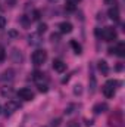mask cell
I'll use <instances>...</instances> for the list:
<instances>
[{"label": "cell", "instance_id": "1", "mask_svg": "<svg viewBox=\"0 0 125 127\" xmlns=\"http://www.w3.org/2000/svg\"><path fill=\"white\" fill-rule=\"evenodd\" d=\"M118 84H119V83H118L116 80H107L106 84L103 86V95L106 96V97H113L115 89H116Z\"/></svg>", "mask_w": 125, "mask_h": 127}, {"label": "cell", "instance_id": "2", "mask_svg": "<svg viewBox=\"0 0 125 127\" xmlns=\"http://www.w3.org/2000/svg\"><path fill=\"white\" fill-rule=\"evenodd\" d=\"M46 59H47V53H46V50L38 49V50H35V52L32 53V64L37 65V66L43 65V64L46 62Z\"/></svg>", "mask_w": 125, "mask_h": 127}, {"label": "cell", "instance_id": "3", "mask_svg": "<svg viewBox=\"0 0 125 127\" xmlns=\"http://www.w3.org/2000/svg\"><path fill=\"white\" fill-rule=\"evenodd\" d=\"M100 35L103 37V40H106V41H112V40L116 38V31H115L113 27H106V28H103V31L100 32Z\"/></svg>", "mask_w": 125, "mask_h": 127}, {"label": "cell", "instance_id": "4", "mask_svg": "<svg viewBox=\"0 0 125 127\" xmlns=\"http://www.w3.org/2000/svg\"><path fill=\"white\" fill-rule=\"evenodd\" d=\"M18 109H19V103L16 100H7L6 105H4V114H6V117L15 114Z\"/></svg>", "mask_w": 125, "mask_h": 127}, {"label": "cell", "instance_id": "5", "mask_svg": "<svg viewBox=\"0 0 125 127\" xmlns=\"http://www.w3.org/2000/svg\"><path fill=\"white\" fill-rule=\"evenodd\" d=\"M16 95H18L19 99H22V100H32V99H34V93L31 92V89H28V87L19 89Z\"/></svg>", "mask_w": 125, "mask_h": 127}, {"label": "cell", "instance_id": "6", "mask_svg": "<svg viewBox=\"0 0 125 127\" xmlns=\"http://www.w3.org/2000/svg\"><path fill=\"white\" fill-rule=\"evenodd\" d=\"M109 126L110 127H122V114L115 112L113 117L109 118Z\"/></svg>", "mask_w": 125, "mask_h": 127}, {"label": "cell", "instance_id": "7", "mask_svg": "<svg viewBox=\"0 0 125 127\" xmlns=\"http://www.w3.org/2000/svg\"><path fill=\"white\" fill-rule=\"evenodd\" d=\"M28 41H30L31 46H38V44H41V41H43L41 34H40V32H32V34H30V35H28Z\"/></svg>", "mask_w": 125, "mask_h": 127}, {"label": "cell", "instance_id": "8", "mask_svg": "<svg viewBox=\"0 0 125 127\" xmlns=\"http://www.w3.org/2000/svg\"><path fill=\"white\" fill-rule=\"evenodd\" d=\"M109 53H116V55L121 56V58L125 56V43L124 41H119L115 49H109Z\"/></svg>", "mask_w": 125, "mask_h": 127}, {"label": "cell", "instance_id": "9", "mask_svg": "<svg viewBox=\"0 0 125 127\" xmlns=\"http://www.w3.org/2000/svg\"><path fill=\"white\" fill-rule=\"evenodd\" d=\"M10 59H12L15 64H22L24 56H22L21 50H18V49H12V52H10Z\"/></svg>", "mask_w": 125, "mask_h": 127}, {"label": "cell", "instance_id": "10", "mask_svg": "<svg viewBox=\"0 0 125 127\" xmlns=\"http://www.w3.org/2000/svg\"><path fill=\"white\" fill-rule=\"evenodd\" d=\"M107 103L106 102H99V103H96L93 106V112L94 114H103V112H106L107 111Z\"/></svg>", "mask_w": 125, "mask_h": 127}, {"label": "cell", "instance_id": "11", "mask_svg": "<svg viewBox=\"0 0 125 127\" xmlns=\"http://www.w3.org/2000/svg\"><path fill=\"white\" fill-rule=\"evenodd\" d=\"M107 15H109V18H110L112 21H115V22L119 21V9H118L116 6H112V7L107 10Z\"/></svg>", "mask_w": 125, "mask_h": 127}, {"label": "cell", "instance_id": "12", "mask_svg": "<svg viewBox=\"0 0 125 127\" xmlns=\"http://www.w3.org/2000/svg\"><path fill=\"white\" fill-rule=\"evenodd\" d=\"M53 69L58 72H63L66 69V64L63 62L62 59H55L53 61Z\"/></svg>", "mask_w": 125, "mask_h": 127}, {"label": "cell", "instance_id": "13", "mask_svg": "<svg viewBox=\"0 0 125 127\" xmlns=\"http://www.w3.org/2000/svg\"><path fill=\"white\" fill-rule=\"evenodd\" d=\"M72 28H74V27H72L71 22H66V21H65V22H61V24H59V31L62 32V34H69V32L72 31Z\"/></svg>", "mask_w": 125, "mask_h": 127}, {"label": "cell", "instance_id": "14", "mask_svg": "<svg viewBox=\"0 0 125 127\" xmlns=\"http://www.w3.org/2000/svg\"><path fill=\"white\" fill-rule=\"evenodd\" d=\"M32 80L37 83V84H43V81H46V77L41 71H34L32 74Z\"/></svg>", "mask_w": 125, "mask_h": 127}, {"label": "cell", "instance_id": "15", "mask_svg": "<svg viewBox=\"0 0 125 127\" xmlns=\"http://www.w3.org/2000/svg\"><path fill=\"white\" fill-rule=\"evenodd\" d=\"M1 78H3L4 81H12V80L15 78V71H13V69H6Z\"/></svg>", "mask_w": 125, "mask_h": 127}, {"label": "cell", "instance_id": "16", "mask_svg": "<svg viewBox=\"0 0 125 127\" xmlns=\"http://www.w3.org/2000/svg\"><path fill=\"white\" fill-rule=\"evenodd\" d=\"M99 71L100 72H103V74H107L109 72V66H107V64H106V61H99Z\"/></svg>", "mask_w": 125, "mask_h": 127}, {"label": "cell", "instance_id": "17", "mask_svg": "<svg viewBox=\"0 0 125 127\" xmlns=\"http://www.w3.org/2000/svg\"><path fill=\"white\" fill-rule=\"evenodd\" d=\"M71 47L75 50V53H77V55H80V53L83 52V47H81V44H80V43H77L75 40H72V41H71Z\"/></svg>", "mask_w": 125, "mask_h": 127}, {"label": "cell", "instance_id": "18", "mask_svg": "<svg viewBox=\"0 0 125 127\" xmlns=\"http://www.w3.org/2000/svg\"><path fill=\"white\" fill-rule=\"evenodd\" d=\"M12 93H13L12 87H3L1 89V95L3 96H12Z\"/></svg>", "mask_w": 125, "mask_h": 127}, {"label": "cell", "instance_id": "19", "mask_svg": "<svg viewBox=\"0 0 125 127\" xmlns=\"http://www.w3.org/2000/svg\"><path fill=\"white\" fill-rule=\"evenodd\" d=\"M94 90H96V77L91 75V77H90V92L93 93Z\"/></svg>", "mask_w": 125, "mask_h": 127}, {"label": "cell", "instance_id": "20", "mask_svg": "<svg viewBox=\"0 0 125 127\" xmlns=\"http://www.w3.org/2000/svg\"><path fill=\"white\" fill-rule=\"evenodd\" d=\"M74 93H75V95H81V93H83V86H81V84H77V86L74 87Z\"/></svg>", "mask_w": 125, "mask_h": 127}, {"label": "cell", "instance_id": "21", "mask_svg": "<svg viewBox=\"0 0 125 127\" xmlns=\"http://www.w3.org/2000/svg\"><path fill=\"white\" fill-rule=\"evenodd\" d=\"M46 30H47V25H46V24H40V25H38V31H37V32L43 34V32L46 31Z\"/></svg>", "mask_w": 125, "mask_h": 127}, {"label": "cell", "instance_id": "22", "mask_svg": "<svg viewBox=\"0 0 125 127\" xmlns=\"http://www.w3.org/2000/svg\"><path fill=\"white\" fill-rule=\"evenodd\" d=\"M6 27V18L4 16H0V30H3Z\"/></svg>", "mask_w": 125, "mask_h": 127}, {"label": "cell", "instance_id": "23", "mask_svg": "<svg viewBox=\"0 0 125 127\" xmlns=\"http://www.w3.org/2000/svg\"><path fill=\"white\" fill-rule=\"evenodd\" d=\"M4 56H6V53H4V47H1V46H0V62L4 59Z\"/></svg>", "mask_w": 125, "mask_h": 127}, {"label": "cell", "instance_id": "24", "mask_svg": "<svg viewBox=\"0 0 125 127\" xmlns=\"http://www.w3.org/2000/svg\"><path fill=\"white\" fill-rule=\"evenodd\" d=\"M38 90L40 92H47V86L46 84H38Z\"/></svg>", "mask_w": 125, "mask_h": 127}, {"label": "cell", "instance_id": "25", "mask_svg": "<svg viewBox=\"0 0 125 127\" xmlns=\"http://www.w3.org/2000/svg\"><path fill=\"white\" fill-rule=\"evenodd\" d=\"M4 1H6V4H7V6H10V7L16 4V0H4Z\"/></svg>", "mask_w": 125, "mask_h": 127}, {"label": "cell", "instance_id": "26", "mask_svg": "<svg viewBox=\"0 0 125 127\" xmlns=\"http://www.w3.org/2000/svg\"><path fill=\"white\" fill-rule=\"evenodd\" d=\"M40 18V12L38 10H34L32 12V19H38Z\"/></svg>", "mask_w": 125, "mask_h": 127}, {"label": "cell", "instance_id": "27", "mask_svg": "<svg viewBox=\"0 0 125 127\" xmlns=\"http://www.w3.org/2000/svg\"><path fill=\"white\" fill-rule=\"evenodd\" d=\"M66 127H81V126H80L77 121H71V123H69V124H68Z\"/></svg>", "mask_w": 125, "mask_h": 127}, {"label": "cell", "instance_id": "28", "mask_svg": "<svg viewBox=\"0 0 125 127\" xmlns=\"http://www.w3.org/2000/svg\"><path fill=\"white\" fill-rule=\"evenodd\" d=\"M52 41H59V34H52Z\"/></svg>", "mask_w": 125, "mask_h": 127}, {"label": "cell", "instance_id": "29", "mask_svg": "<svg viewBox=\"0 0 125 127\" xmlns=\"http://www.w3.org/2000/svg\"><path fill=\"white\" fill-rule=\"evenodd\" d=\"M66 1H68V3H72V4H75V3H78L80 0H66Z\"/></svg>", "mask_w": 125, "mask_h": 127}, {"label": "cell", "instance_id": "30", "mask_svg": "<svg viewBox=\"0 0 125 127\" xmlns=\"http://www.w3.org/2000/svg\"><path fill=\"white\" fill-rule=\"evenodd\" d=\"M104 1H106L107 4H112V3H113V0H104Z\"/></svg>", "mask_w": 125, "mask_h": 127}, {"label": "cell", "instance_id": "31", "mask_svg": "<svg viewBox=\"0 0 125 127\" xmlns=\"http://www.w3.org/2000/svg\"><path fill=\"white\" fill-rule=\"evenodd\" d=\"M49 1H52V3H55V1H58V0H49Z\"/></svg>", "mask_w": 125, "mask_h": 127}, {"label": "cell", "instance_id": "32", "mask_svg": "<svg viewBox=\"0 0 125 127\" xmlns=\"http://www.w3.org/2000/svg\"><path fill=\"white\" fill-rule=\"evenodd\" d=\"M0 112H1V105H0Z\"/></svg>", "mask_w": 125, "mask_h": 127}]
</instances>
